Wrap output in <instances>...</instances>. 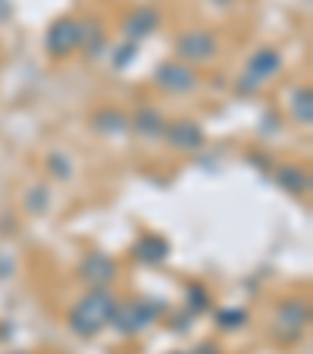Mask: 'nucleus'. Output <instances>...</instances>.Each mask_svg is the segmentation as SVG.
I'll return each mask as SVG.
<instances>
[{"label":"nucleus","instance_id":"nucleus-11","mask_svg":"<svg viewBox=\"0 0 313 354\" xmlns=\"http://www.w3.org/2000/svg\"><path fill=\"white\" fill-rule=\"evenodd\" d=\"M132 254H135V261L157 267V263H163L169 257V241L163 239V235H141V239L135 241Z\"/></svg>","mask_w":313,"mask_h":354},{"label":"nucleus","instance_id":"nucleus-9","mask_svg":"<svg viewBox=\"0 0 313 354\" xmlns=\"http://www.w3.org/2000/svg\"><path fill=\"white\" fill-rule=\"evenodd\" d=\"M163 138L169 141V147H176L182 154H194V151L204 147V132H200V126L191 120L169 122V126L163 129Z\"/></svg>","mask_w":313,"mask_h":354},{"label":"nucleus","instance_id":"nucleus-4","mask_svg":"<svg viewBox=\"0 0 313 354\" xmlns=\"http://www.w3.org/2000/svg\"><path fill=\"white\" fill-rule=\"evenodd\" d=\"M307 320H310L307 301H301V298L282 301L279 308H276V317H273V339L282 342V345H292V342H298L301 335H304Z\"/></svg>","mask_w":313,"mask_h":354},{"label":"nucleus","instance_id":"nucleus-7","mask_svg":"<svg viewBox=\"0 0 313 354\" xmlns=\"http://www.w3.org/2000/svg\"><path fill=\"white\" fill-rule=\"evenodd\" d=\"M116 273H120L116 261L110 254H100V251L85 254V261L79 263V279L88 282L91 288H110L116 279Z\"/></svg>","mask_w":313,"mask_h":354},{"label":"nucleus","instance_id":"nucleus-12","mask_svg":"<svg viewBox=\"0 0 313 354\" xmlns=\"http://www.w3.org/2000/svg\"><path fill=\"white\" fill-rule=\"evenodd\" d=\"M276 185L285 188L288 194H307L310 192V173L294 167V163H288V167L276 169Z\"/></svg>","mask_w":313,"mask_h":354},{"label":"nucleus","instance_id":"nucleus-5","mask_svg":"<svg viewBox=\"0 0 313 354\" xmlns=\"http://www.w3.org/2000/svg\"><path fill=\"white\" fill-rule=\"evenodd\" d=\"M282 69V57H279V50H273V47H260L257 54L247 60V69H245V75H241V91H257L260 85H267L269 79H273L276 73Z\"/></svg>","mask_w":313,"mask_h":354},{"label":"nucleus","instance_id":"nucleus-2","mask_svg":"<svg viewBox=\"0 0 313 354\" xmlns=\"http://www.w3.org/2000/svg\"><path fill=\"white\" fill-rule=\"evenodd\" d=\"M173 50H176V60L188 63V66L191 63H210L220 54V38L210 28H188V32H182L176 38Z\"/></svg>","mask_w":313,"mask_h":354},{"label":"nucleus","instance_id":"nucleus-13","mask_svg":"<svg viewBox=\"0 0 313 354\" xmlns=\"http://www.w3.org/2000/svg\"><path fill=\"white\" fill-rule=\"evenodd\" d=\"M129 129H135L138 135H144V138H160L163 129H167V122H163V116L157 113V110L151 107H141L138 113L129 120Z\"/></svg>","mask_w":313,"mask_h":354},{"label":"nucleus","instance_id":"nucleus-6","mask_svg":"<svg viewBox=\"0 0 313 354\" xmlns=\"http://www.w3.org/2000/svg\"><path fill=\"white\" fill-rule=\"evenodd\" d=\"M157 88L167 94H188L198 88V75L188 63H179V60H169L163 66H157V75H153Z\"/></svg>","mask_w":313,"mask_h":354},{"label":"nucleus","instance_id":"nucleus-17","mask_svg":"<svg viewBox=\"0 0 313 354\" xmlns=\"http://www.w3.org/2000/svg\"><path fill=\"white\" fill-rule=\"evenodd\" d=\"M44 198H50V194H47V188L44 185H38V188H32V192L26 194V201H28V207L35 210V214H41V210H44V204H41V201Z\"/></svg>","mask_w":313,"mask_h":354},{"label":"nucleus","instance_id":"nucleus-10","mask_svg":"<svg viewBox=\"0 0 313 354\" xmlns=\"http://www.w3.org/2000/svg\"><path fill=\"white\" fill-rule=\"evenodd\" d=\"M157 26H160V13L153 7H135L132 13L122 19V32H126V38L132 41V44L151 38V35L157 32Z\"/></svg>","mask_w":313,"mask_h":354},{"label":"nucleus","instance_id":"nucleus-8","mask_svg":"<svg viewBox=\"0 0 313 354\" xmlns=\"http://www.w3.org/2000/svg\"><path fill=\"white\" fill-rule=\"evenodd\" d=\"M160 310L163 308L151 310V301H129V304H120V308H116V317L110 326H116L120 333L135 335V333H141L147 323H153V317L160 314Z\"/></svg>","mask_w":313,"mask_h":354},{"label":"nucleus","instance_id":"nucleus-3","mask_svg":"<svg viewBox=\"0 0 313 354\" xmlns=\"http://www.w3.org/2000/svg\"><path fill=\"white\" fill-rule=\"evenodd\" d=\"M82 44H85V22L73 19V16H63V19L50 22V28H47V35H44V47L54 60L73 57Z\"/></svg>","mask_w":313,"mask_h":354},{"label":"nucleus","instance_id":"nucleus-19","mask_svg":"<svg viewBox=\"0 0 313 354\" xmlns=\"http://www.w3.org/2000/svg\"><path fill=\"white\" fill-rule=\"evenodd\" d=\"M198 351H204V354H216V348H214V345H204V348H198Z\"/></svg>","mask_w":313,"mask_h":354},{"label":"nucleus","instance_id":"nucleus-1","mask_svg":"<svg viewBox=\"0 0 313 354\" xmlns=\"http://www.w3.org/2000/svg\"><path fill=\"white\" fill-rule=\"evenodd\" d=\"M116 308L120 301L110 295V288H91L85 298L75 301V308L69 310V329L82 339H91V335L104 333V329L113 323Z\"/></svg>","mask_w":313,"mask_h":354},{"label":"nucleus","instance_id":"nucleus-18","mask_svg":"<svg viewBox=\"0 0 313 354\" xmlns=\"http://www.w3.org/2000/svg\"><path fill=\"white\" fill-rule=\"evenodd\" d=\"M245 310H226V314H220V323L222 326H229V329H238L241 323H245Z\"/></svg>","mask_w":313,"mask_h":354},{"label":"nucleus","instance_id":"nucleus-14","mask_svg":"<svg viewBox=\"0 0 313 354\" xmlns=\"http://www.w3.org/2000/svg\"><path fill=\"white\" fill-rule=\"evenodd\" d=\"M94 129L104 135H122V132H129V116L120 113V110H113V107H107L94 116Z\"/></svg>","mask_w":313,"mask_h":354},{"label":"nucleus","instance_id":"nucleus-15","mask_svg":"<svg viewBox=\"0 0 313 354\" xmlns=\"http://www.w3.org/2000/svg\"><path fill=\"white\" fill-rule=\"evenodd\" d=\"M310 104H313V94H310V88H298L294 91V97H292V113H294V122H301V126H310L313 122V110H310Z\"/></svg>","mask_w":313,"mask_h":354},{"label":"nucleus","instance_id":"nucleus-16","mask_svg":"<svg viewBox=\"0 0 313 354\" xmlns=\"http://www.w3.org/2000/svg\"><path fill=\"white\" fill-rule=\"evenodd\" d=\"M188 304H191V310H207L210 308V295H207L200 286H191L188 288Z\"/></svg>","mask_w":313,"mask_h":354}]
</instances>
